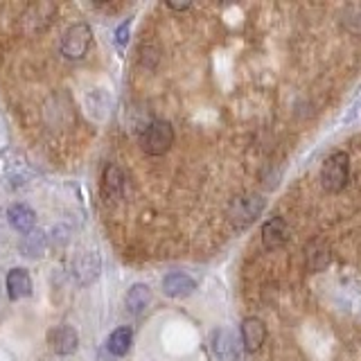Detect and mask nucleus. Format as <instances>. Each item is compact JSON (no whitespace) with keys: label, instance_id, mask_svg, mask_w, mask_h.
Wrapping results in <instances>:
<instances>
[{"label":"nucleus","instance_id":"obj_17","mask_svg":"<svg viewBox=\"0 0 361 361\" xmlns=\"http://www.w3.org/2000/svg\"><path fill=\"white\" fill-rule=\"evenodd\" d=\"M45 233L41 231H32L27 233L25 237H23L20 242V253L25 257H41V253L45 251Z\"/></svg>","mask_w":361,"mask_h":361},{"label":"nucleus","instance_id":"obj_18","mask_svg":"<svg viewBox=\"0 0 361 361\" xmlns=\"http://www.w3.org/2000/svg\"><path fill=\"white\" fill-rule=\"evenodd\" d=\"M343 25L355 32V34H361V5H348L345 11H343Z\"/></svg>","mask_w":361,"mask_h":361},{"label":"nucleus","instance_id":"obj_12","mask_svg":"<svg viewBox=\"0 0 361 361\" xmlns=\"http://www.w3.org/2000/svg\"><path fill=\"white\" fill-rule=\"evenodd\" d=\"M7 217H9V224L14 226L18 233H32L34 226H37V212H34L30 206L25 203H14L9 210H7Z\"/></svg>","mask_w":361,"mask_h":361},{"label":"nucleus","instance_id":"obj_14","mask_svg":"<svg viewBox=\"0 0 361 361\" xmlns=\"http://www.w3.org/2000/svg\"><path fill=\"white\" fill-rule=\"evenodd\" d=\"M131 343H133L131 327H118V330H113L111 336L106 338V350L113 357H124L129 353Z\"/></svg>","mask_w":361,"mask_h":361},{"label":"nucleus","instance_id":"obj_16","mask_svg":"<svg viewBox=\"0 0 361 361\" xmlns=\"http://www.w3.org/2000/svg\"><path fill=\"white\" fill-rule=\"evenodd\" d=\"M305 253H307L310 269H314V271H319V269L330 264V248H327L325 242H319V240L312 242L307 248H305Z\"/></svg>","mask_w":361,"mask_h":361},{"label":"nucleus","instance_id":"obj_4","mask_svg":"<svg viewBox=\"0 0 361 361\" xmlns=\"http://www.w3.org/2000/svg\"><path fill=\"white\" fill-rule=\"evenodd\" d=\"M262 210H264V199L257 195H248V197H237L231 203L228 214L235 226H248L259 217Z\"/></svg>","mask_w":361,"mask_h":361},{"label":"nucleus","instance_id":"obj_10","mask_svg":"<svg viewBox=\"0 0 361 361\" xmlns=\"http://www.w3.org/2000/svg\"><path fill=\"white\" fill-rule=\"evenodd\" d=\"M289 242V226L282 217H271L269 221H264L262 226V244L269 251L274 248H280Z\"/></svg>","mask_w":361,"mask_h":361},{"label":"nucleus","instance_id":"obj_9","mask_svg":"<svg viewBox=\"0 0 361 361\" xmlns=\"http://www.w3.org/2000/svg\"><path fill=\"white\" fill-rule=\"evenodd\" d=\"M50 345L59 357L75 355L79 348V336L71 325H59L50 332Z\"/></svg>","mask_w":361,"mask_h":361},{"label":"nucleus","instance_id":"obj_8","mask_svg":"<svg viewBox=\"0 0 361 361\" xmlns=\"http://www.w3.org/2000/svg\"><path fill=\"white\" fill-rule=\"evenodd\" d=\"M197 289L195 278H190L183 271H172L163 278V293L169 298H188Z\"/></svg>","mask_w":361,"mask_h":361},{"label":"nucleus","instance_id":"obj_1","mask_svg":"<svg viewBox=\"0 0 361 361\" xmlns=\"http://www.w3.org/2000/svg\"><path fill=\"white\" fill-rule=\"evenodd\" d=\"M174 145V127L167 120L149 122L140 133V147L149 156H163Z\"/></svg>","mask_w":361,"mask_h":361},{"label":"nucleus","instance_id":"obj_19","mask_svg":"<svg viewBox=\"0 0 361 361\" xmlns=\"http://www.w3.org/2000/svg\"><path fill=\"white\" fill-rule=\"evenodd\" d=\"M129 27H131V20H124L122 25L116 30V45L120 50L129 43Z\"/></svg>","mask_w":361,"mask_h":361},{"label":"nucleus","instance_id":"obj_3","mask_svg":"<svg viewBox=\"0 0 361 361\" xmlns=\"http://www.w3.org/2000/svg\"><path fill=\"white\" fill-rule=\"evenodd\" d=\"M90 43H93V32H90V27L86 23H75V25L66 30L61 39V54L71 61L84 59L86 52L90 50Z\"/></svg>","mask_w":361,"mask_h":361},{"label":"nucleus","instance_id":"obj_5","mask_svg":"<svg viewBox=\"0 0 361 361\" xmlns=\"http://www.w3.org/2000/svg\"><path fill=\"white\" fill-rule=\"evenodd\" d=\"M56 7L52 3H34L25 9V14H23V27L25 32H41L45 30L52 23V16H54Z\"/></svg>","mask_w":361,"mask_h":361},{"label":"nucleus","instance_id":"obj_13","mask_svg":"<svg viewBox=\"0 0 361 361\" xmlns=\"http://www.w3.org/2000/svg\"><path fill=\"white\" fill-rule=\"evenodd\" d=\"M149 302H152V289L142 285V282L140 285H133L127 291V298H124V305H127L129 314H133V316L142 314L147 307H149Z\"/></svg>","mask_w":361,"mask_h":361},{"label":"nucleus","instance_id":"obj_15","mask_svg":"<svg viewBox=\"0 0 361 361\" xmlns=\"http://www.w3.org/2000/svg\"><path fill=\"white\" fill-rule=\"evenodd\" d=\"M102 188H104V195L109 199H120L124 192V172L118 165H106L104 169V180H102Z\"/></svg>","mask_w":361,"mask_h":361},{"label":"nucleus","instance_id":"obj_11","mask_svg":"<svg viewBox=\"0 0 361 361\" xmlns=\"http://www.w3.org/2000/svg\"><path fill=\"white\" fill-rule=\"evenodd\" d=\"M7 296L11 300H23L32 296V278L25 269H11L7 274Z\"/></svg>","mask_w":361,"mask_h":361},{"label":"nucleus","instance_id":"obj_20","mask_svg":"<svg viewBox=\"0 0 361 361\" xmlns=\"http://www.w3.org/2000/svg\"><path fill=\"white\" fill-rule=\"evenodd\" d=\"M167 7H169V9H188L190 3H183V5H178V3H167Z\"/></svg>","mask_w":361,"mask_h":361},{"label":"nucleus","instance_id":"obj_2","mask_svg":"<svg viewBox=\"0 0 361 361\" xmlns=\"http://www.w3.org/2000/svg\"><path fill=\"white\" fill-rule=\"evenodd\" d=\"M350 178V156L345 152H334L321 169V185L325 192L336 195L348 185Z\"/></svg>","mask_w":361,"mask_h":361},{"label":"nucleus","instance_id":"obj_7","mask_svg":"<svg viewBox=\"0 0 361 361\" xmlns=\"http://www.w3.org/2000/svg\"><path fill=\"white\" fill-rule=\"evenodd\" d=\"M212 350L221 361H240V341L233 330H217L212 334Z\"/></svg>","mask_w":361,"mask_h":361},{"label":"nucleus","instance_id":"obj_6","mask_svg":"<svg viewBox=\"0 0 361 361\" xmlns=\"http://www.w3.org/2000/svg\"><path fill=\"white\" fill-rule=\"evenodd\" d=\"M267 341V325L255 319V316H248L242 321V345L246 353H257L259 348Z\"/></svg>","mask_w":361,"mask_h":361}]
</instances>
